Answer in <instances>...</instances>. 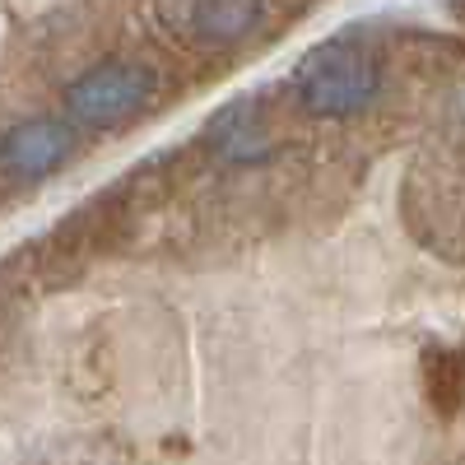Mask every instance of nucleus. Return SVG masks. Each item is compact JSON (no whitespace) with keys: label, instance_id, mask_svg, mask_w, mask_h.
I'll list each match as a JSON object with an SVG mask.
<instances>
[{"label":"nucleus","instance_id":"obj_1","mask_svg":"<svg viewBox=\"0 0 465 465\" xmlns=\"http://www.w3.org/2000/svg\"><path fill=\"white\" fill-rule=\"evenodd\" d=\"M381 89L377 65L354 47H322L298 65V98L312 116H354Z\"/></svg>","mask_w":465,"mask_h":465},{"label":"nucleus","instance_id":"obj_3","mask_svg":"<svg viewBox=\"0 0 465 465\" xmlns=\"http://www.w3.org/2000/svg\"><path fill=\"white\" fill-rule=\"evenodd\" d=\"M70 144H74V135L61 122H19L0 135V163L15 177H43L65 159Z\"/></svg>","mask_w":465,"mask_h":465},{"label":"nucleus","instance_id":"obj_5","mask_svg":"<svg viewBox=\"0 0 465 465\" xmlns=\"http://www.w3.org/2000/svg\"><path fill=\"white\" fill-rule=\"evenodd\" d=\"M460 391H465V363L451 359V354H433L429 359V396L442 414H451L460 405Z\"/></svg>","mask_w":465,"mask_h":465},{"label":"nucleus","instance_id":"obj_4","mask_svg":"<svg viewBox=\"0 0 465 465\" xmlns=\"http://www.w3.org/2000/svg\"><path fill=\"white\" fill-rule=\"evenodd\" d=\"M261 19V0H201L196 5V33L214 43H232Z\"/></svg>","mask_w":465,"mask_h":465},{"label":"nucleus","instance_id":"obj_2","mask_svg":"<svg viewBox=\"0 0 465 465\" xmlns=\"http://www.w3.org/2000/svg\"><path fill=\"white\" fill-rule=\"evenodd\" d=\"M153 98V74L140 65H103L70 89V112L80 122H122Z\"/></svg>","mask_w":465,"mask_h":465}]
</instances>
